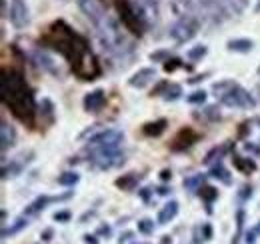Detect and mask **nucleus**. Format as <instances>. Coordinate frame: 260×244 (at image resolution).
Wrapping results in <instances>:
<instances>
[{"instance_id": "obj_1", "label": "nucleus", "mask_w": 260, "mask_h": 244, "mask_svg": "<svg viewBox=\"0 0 260 244\" xmlns=\"http://www.w3.org/2000/svg\"><path fill=\"white\" fill-rule=\"evenodd\" d=\"M40 40L44 46L54 48L64 56L66 62L70 64V70L80 82H92L102 74V68L94 52L90 50L88 40L82 34L72 30L64 20H54Z\"/></svg>"}, {"instance_id": "obj_2", "label": "nucleus", "mask_w": 260, "mask_h": 244, "mask_svg": "<svg viewBox=\"0 0 260 244\" xmlns=\"http://www.w3.org/2000/svg\"><path fill=\"white\" fill-rule=\"evenodd\" d=\"M0 96L2 104L22 122L24 126L34 128L36 124V100L26 84V78L20 70L2 68V84H0Z\"/></svg>"}, {"instance_id": "obj_3", "label": "nucleus", "mask_w": 260, "mask_h": 244, "mask_svg": "<svg viewBox=\"0 0 260 244\" xmlns=\"http://www.w3.org/2000/svg\"><path fill=\"white\" fill-rule=\"evenodd\" d=\"M76 2H78V8L84 12V16L96 28L102 44L110 52L120 54V56L132 52V46L128 44V40L124 38V34L120 30V24L108 14L104 0H76Z\"/></svg>"}, {"instance_id": "obj_4", "label": "nucleus", "mask_w": 260, "mask_h": 244, "mask_svg": "<svg viewBox=\"0 0 260 244\" xmlns=\"http://www.w3.org/2000/svg\"><path fill=\"white\" fill-rule=\"evenodd\" d=\"M212 92L216 94V98L222 104H226L230 108H252L254 106V98L250 96V92L244 90L240 84H236L232 80L216 82L212 86Z\"/></svg>"}, {"instance_id": "obj_5", "label": "nucleus", "mask_w": 260, "mask_h": 244, "mask_svg": "<svg viewBox=\"0 0 260 244\" xmlns=\"http://www.w3.org/2000/svg\"><path fill=\"white\" fill-rule=\"evenodd\" d=\"M88 154H90V162L100 170H110L124 164V152L120 150V144L88 146Z\"/></svg>"}, {"instance_id": "obj_6", "label": "nucleus", "mask_w": 260, "mask_h": 244, "mask_svg": "<svg viewBox=\"0 0 260 244\" xmlns=\"http://www.w3.org/2000/svg\"><path fill=\"white\" fill-rule=\"evenodd\" d=\"M114 8L118 10V16L122 20V24L126 26V30L132 32L134 36H142V32L146 28V24L142 22V18L138 16L134 4L130 0H112Z\"/></svg>"}, {"instance_id": "obj_7", "label": "nucleus", "mask_w": 260, "mask_h": 244, "mask_svg": "<svg viewBox=\"0 0 260 244\" xmlns=\"http://www.w3.org/2000/svg\"><path fill=\"white\" fill-rule=\"evenodd\" d=\"M196 28H198V22H196L194 18H180L178 22H174L170 26V36L178 44H184V42L192 40L196 36Z\"/></svg>"}, {"instance_id": "obj_8", "label": "nucleus", "mask_w": 260, "mask_h": 244, "mask_svg": "<svg viewBox=\"0 0 260 244\" xmlns=\"http://www.w3.org/2000/svg\"><path fill=\"white\" fill-rule=\"evenodd\" d=\"M10 24L14 28H26L30 22V14H28V6L24 0H10V8H8V16Z\"/></svg>"}, {"instance_id": "obj_9", "label": "nucleus", "mask_w": 260, "mask_h": 244, "mask_svg": "<svg viewBox=\"0 0 260 244\" xmlns=\"http://www.w3.org/2000/svg\"><path fill=\"white\" fill-rule=\"evenodd\" d=\"M198 140H200V134H198L196 130H192V128L184 126V128H180V130L176 132V136L170 140V150L182 152V150L190 148L192 144H196Z\"/></svg>"}, {"instance_id": "obj_10", "label": "nucleus", "mask_w": 260, "mask_h": 244, "mask_svg": "<svg viewBox=\"0 0 260 244\" xmlns=\"http://www.w3.org/2000/svg\"><path fill=\"white\" fill-rule=\"evenodd\" d=\"M156 4H158L156 0H134V8L146 26H152L158 20V6Z\"/></svg>"}, {"instance_id": "obj_11", "label": "nucleus", "mask_w": 260, "mask_h": 244, "mask_svg": "<svg viewBox=\"0 0 260 244\" xmlns=\"http://www.w3.org/2000/svg\"><path fill=\"white\" fill-rule=\"evenodd\" d=\"M124 140V134L116 128H106V130H100L98 134L90 136L88 140V146H100V144H122Z\"/></svg>"}, {"instance_id": "obj_12", "label": "nucleus", "mask_w": 260, "mask_h": 244, "mask_svg": "<svg viewBox=\"0 0 260 244\" xmlns=\"http://www.w3.org/2000/svg\"><path fill=\"white\" fill-rule=\"evenodd\" d=\"M104 104H106V94H104V90H100V88L94 92H88L84 96V110L90 112V114L100 112L104 108Z\"/></svg>"}, {"instance_id": "obj_13", "label": "nucleus", "mask_w": 260, "mask_h": 244, "mask_svg": "<svg viewBox=\"0 0 260 244\" xmlns=\"http://www.w3.org/2000/svg\"><path fill=\"white\" fill-rule=\"evenodd\" d=\"M72 194L70 192H66L62 196H38L36 200H32L28 206H26V210H24V216L28 214V216H32V214H38L46 204H50V202H58V200H66V198H70Z\"/></svg>"}, {"instance_id": "obj_14", "label": "nucleus", "mask_w": 260, "mask_h": 244, "mask_svg": "<svg viewBox=\"0 0 260 244\" xmlns=\"http://www.w3.org/2000/svg\"><path fill=\"white\" fill-rule=\"evenodd\" d=\"M156 78V70L154 68H140L136 74H132L128 84L132 88H144L146 84H150Z\"/></svg>"}, {"instance_id": "obj_15", "label": "nucleus", "mask_w": 260, "mask_h": 244, "mask_svg": "<svg viewBox=\"0 0 260 244\" xmlns=\"http://www.w3.org/2000/svg\"><path fill=\"white\" fill-rule=\"evenodd\" d=\"M32 60L36 66H40L42 70H46V72H50V74H54V76H58L60 74V70L56 68V64L54 60L44 52V50H34L32 52Z\"/></svg>"}, {"instance_id": "obj_16", "label": "nucleus", "mask_w": 260, "mask_h": 244, "mask_svg": "<svg viewBox=\"0 0 260 244\" xmlns=\"http://www.w3.org/2000/svg\"><path fill=\"white\" fill-rule=\"evenodd\" d=\"M14 142H16V132H14V128H12L8 122L2 120V124H0V144H2V152H6L8 148H12Z\"/></svg>"}, {"instance_id": "obj_17", "label": "nucleus", "mask_w": 260, "mask_h": 244, "mask_svg": "<svg viewBox=\"0 0 260 244\" xmlns=\"http://www.w3.org/2000/svg\"><path fill=\"white\" fill-rule=\"evenodd\" d=\"M166 126H168V120L166 118H158V120L154 122H146L144 126H142V132L146 134V136H160L164 130H166Z\"/></svg>"}, {"instance_id": "obj_18", "label": "nucleus", "mask_w": 260, "mask_h": 244, "mask_svg": "<svg viewBox=\"0 0 260 244\" xmlns=\"http://www.w3.org/2000/svg\"><path fill=\"white\" fill-rule=\"evenodd\" d=\"M232 164H234L236 170H240V172H244V174H250V172L256 170V162H254V160L242 158V156H238V154H232Z\"/></svg>"}, {"instance_id": "obj_19", "label": "nucleus", "mask_w": 260, "mask_h": 244, "mask_svg": "<svg viewBox=\"0 0 260 244\" xmlns=\"http://www.w3.org/2000/svg\"><path fill=\"white\" fill-rule=\"evenodd\" d=\"M22 168H24L22 158H16V160H12V162H10V166H8V164H4V166H2V178H4V180L14 178V176H18V174L22 172Z\"/></svg>"}, {"instance_id": "obj_20", "label": "nucleus", "mask_w": 260, "mask_h": 244, "mask_svg": "<svg viewBox=\"0 0 260 244\" xmlns=\"http://www.w3.org/2000/svg\"><path fill=\"white\" fill-rule=\"evenodd\" d=\"M226 46L232 52H250L254 48V42L248 38H234V40H228Z\"/></svg>"}, {"instance_id": "obj_21", "label": "nucleus", "mask_w": 260, "mask_h": 244, "mask_svg": "<svg viewBox=\"0 0 260 244\" xmlns=\"http://www.w3.org/2000/svg\"><path fill=\"white\" fill-rule=\"evenodd\" d=\"M230 150V142H224V144H220V146H214L210 152L204 156V164H212V162H220L222 160V156Z\"/></svg>"}, {"instance_id": "obj_22", "label": "nucleus", "mask_w": 260, "mask_h": 244, "mask_svg": "<svg viewBox=\"0 0 260 244\" xmlns=\"http://www.w3.org/2000/svg\"><path fill=\"white\" fill-rule=\"evenodd\" d=\"M176 214H178V202L172 200V202H168L162 210L158 212V224H168Z\"/></svg>"}, {"instance_id": "obj_23", "label": "nucleus", "mask_w": 260, "mask_h": 244, "mask_svg": "<svg viewBox=\"0 0 260 244\" xmlns=\"http://www.w3.org/2000/svg\"><path fill=\"white\" fill-rule=\"evenodd\" d=\"M198 194L202 196V200H206V210H208V212H212L210 204H212V200H216V198H218V190H216V188H212V186H202V188L198 190Z\"/></svg>"}, {"instance_id": "obj_24", "label": "nucleus", "mask_w": 260, "mask_h": 244, "mask_svg": "<svg viewBox=\"0 0 260 244\" xmlns=\"http://www.w3.org/2000/svg\"><path fill=\"white\" fill-rule=\"evenodd\" d=\"M140 182V176L138 174H126L122 178L116 180V186L122 188V190H134V186Z\"/></svg>"}, {"instance_id": "obj_25", "label": "nucleus", "mask_w": 260, "mask_h": 244, "mask_svg": "<svg viewBox=\"0 0 260 244\" xmlns=\"http://www.w3.org/2000/svg\"><path fill=\"white\" fill-rule=\"evenodd\" d=\"M204 174H194V176H188L186 180H184V188L186 190H190V192H198L202 186H204Z\"/></svg>"}, {"instance_id": "obj_26", "label": "nucleus", "mask_w": 260, "mask_h": 244, "mask_svg": "<svg viewBox=\"0 0 260 244\" xmlns=\"http://www.w3.org/2000/svg\"><path fill=\"white\" fill-rule=\"evenodd\" d=\"M26 226H28V220L22 216V218H18L10 228H4V230H2V236H4V238H8V236H12V234L20 232V230H22V228H26Z\"/></svg>"}, {"instance_id": "obj_27", "label": "nucleus", "mask_w": 260, "mask_h": 244, "mask_svg": "<svg viewBox=\"0 0 260 244\" xmlns=\"http://www.w3.org/2000/svg\"><path fill=\"white\" fill-rule=\"evenodd\" d=\"M210 176H212V178H220V180H222L224 184H230V178H228L230 174H228L226 170H224V166H222L220 162L212 166V170H210Z\"/></svg>"}, {"instance_id": "obj_28", "label": "nucleus", "mask_w": 260, "mask_h": 244, "mask_svg": "<svg viewBox=\"0 0 260 244\" xmlns=\"http://www.w3.org/2000/svg\"><path fill=\"white\" fill-rule=\"evenodd\" d=\"M164 100H178L182 96V88L178 84H168L166 90H164Z\"/></svg>"}, {"instance_id": "obj_29", "label": "nucleus", "mask_w": 260, "mask_h": 244, "mask_svg": "<svg viewBox=\"0 0 260 244\" xmlns=\"http://www.w3.org/2000/svg\"><path fill=\"white\" fill-rule=\"evenodd\" d=\"M206 52H208V50H206V46H204V44H198V46H194V48H190V50H188V58H190L192 62H198L200 58H204V56H206Z\"/></svg>"}, {"instance_id": "obj_30", "label": "nucleus", "mask_w": 260, "mask_h": 244, "mask_svg": "<svg viewBox=\"0 0 260 244\" xmlns=\"http://www.w3.org/2000/svg\"><path fill=\"white\" fill-rule=\"evenodd\" d=\"M78 180H80V176L76 172H64L62 176H58V184L60 186H74Z\"/></svg>"}, {"instance_id": "obj_31", "label": "nucleus", "mask_w": 260, "mask_h": 244, "mask_svg": "<svg viewBox=\"0 0 260 244\" xmlns=\"http://www.w3.org/2000/svg\"><path fill=\"white\" fill-rule=\"evenodd\" d=\"M138 230H140L142 234H152V230H154V222L148 220V218H144V220L138 222Z\"/></svg>"}, {"instance_id": "obj_32", "label": "nucleus", "mask_w": 260, "mask_h": 244, "mask_svg": "<svg viewBox=\"0 0 260 244\" xmlns=\"http://www.w3.org/2000/svg\"><path fill=\"white\" fill-rule=\"evenodd\" d=\"M190 104H202L204 100H206V92L204 90H194L188 98H186Z\"/></svg>"}, {"instance_id": "obj_33", "label": "nucleus", "mask_w": 260, "mask_h": 244, "mask_svg": "<svg viewBox=\"0 0 260 244\" xmlns=\"http://www.w3.org/2000/svg\"><path fill=\"white\" fill-rule=\"evenodd\" d=\"M182 66V60L180 58H168V60L164 62V70L166 72H174L176 68H180Z\"/></svg>"}, {"instance_id": "obj_34", "label": "nucleus", "mask_w": 260, "mask_h": 244, "mask_svg": "<svg viewBox=\"0 0 260 244\" xmlns=\"http://www.w3.org/2000/svg\"><path fill=\"white\" fill-rule=\"evenodd\" d=\"M170 58V50H158V52H152L150 54V60L152 62H166Z\"/></svg>"}, {"instance_id": "obj_35", "label": "nucleus", "mask_w": 260, "mask_h": 244, "mask_svg": "<svg viewBox=\"0 0 260 244\" xmlns=\"http://www.w3.org/2000/svg\"><path fill=\"white\" fill-rule=\"evenodd\" d=\"M204 118H208V120H218L220 114L216 112V106H208V108L204 110Z\"/></svg>"}, {"instance_id": "obj_36", "label": "nucleus", "mask_w": 260, "mask_h": 244, "mask_svg": "<svg viewBox=\"0 0 260 244\" xmlns=\"http://www.w3.org/2000/svg\"><path fill=\"white\" fill-rule=\"evenodd\" d=\"M238 196H240L242 200H246L248 196H252V186H248V184H246V186H242V188H240V194H238Z\"/></svg>"}, {"instance_id": "obj_37", "label": "nucleus", "mask_w": 260, "mask_h": 244, "mask_svg": "<svg viewBox=\"0 0 260 244\" xmlns=\"http://www.w3.org/2000/svg\"><path fill=\"white\" fill-rule=\"evenodd\" d=\"M200 232H202V240H208V238L212 236V228H210V224H202Z\"/></svg>"}, {"instance_id": "obj_38", "label": "nucleus", "mask_w": 260, "mask_h": 244, "mask_svg": "<svg viewBox=\"0 0 260 244\" xmlns=\"http://www.w3.org/2000/svg\"><path fill=\"white\" fill-rule=\"evenodd\" d=\"M68 218H70V212H56L54 214V220H56V222H66Z\"/></svg>"}, {"instance_id": "obj_39", "label": "nucleus", "mask_w": 260, "mask_h": 244, "mask_svg": "<svg viewBox=\"0 0 260 244\" xmlns=\"http://www.w3.org/2000/svg\"><path fill=\"white\" fill-rule=\"evenodd\" d=\"M98 234H102V236H110V228H108V226H100V228H98Z\"/></svg>"}, {"instance_id": "obj_40", "label": "nucleus", "mask_w": 260, "mask_h": 244, "mask_svg": "<svg viewBox=\"0 0 260 244\" xmlns=\"http://www.w3.org/2000/svg\"><path fill=\"white\" fill-rule=\"evenodd\" d=\"M254 236H256V232L252 230V232H248L246 234V244H254Z\"/></svg>"}, {"instance_id": "obj_41", "label": "nucleus", "mask_w": 260, "mask_h": 244, "mask_svg": "<svg viewBox=\"0 0 260 244\" xmlns=\"http://www.w3.org/2000/svg\"><path fill=\"white\" fill-rule=\"evenodd\" d=\"M84 240H86V244H98L96 236H90V234H86V236H84Z\"/></svg>"}, {"instance_id": "obj_42", "label": "nucleus", "mask_w": 260, "mask_h": 244, "mask_svg": "<svg viewBox=\"0 0 260 244\" xmlns=\"http://www.w3.org/2000/svg\"><path fill=\"white\" fill-rule=\"evenodd\" d=\"M128 238H132V232H124V234H120V240H118V242H120V244L126 242Z\"/></svg>"}, {"instance_id": "obj_43", "label": "nucleus", "mask_w": 260, "mask_h": 244, "mask_svg": "<svg viewBox=\"0 0 260 244\" xmlns=\"http://www.w3.org/2000/svg\"><path fill=\"white\" fill-rule=\"evenodd\" d=\"M148 192H150L148 188H142V190H140V196H142L144 200H148V198H150V194H148Z\"/></svg>"}, {"instance_id": "obj_44", "label": "nucleus", "mask_w": 260, "mask_h": 244, "mask_svg": "<svg viewBox=\"0 0 260 244\" xmlns=\"http://www.w3.org/2000/svg\"><path fill=\"white\" fill-rule=\"evenodd\" d=\"M52 238V230H44L42 232V240H50Z\"/></svg>"}, {"instance_id": "obj_45", "label": "nucleus", "mask_w": 260, "mask_h": 244, "mask_svg": "<svg viewBox=\"0 0 260 244\" xmlns=\"http://www.w3.org/2000/svg\"><path fill=\"white\" fill-rule=\"evenodd\" d=\"M170 176H172L170 170H162V172H160V178H162V180H170Z\"/></svg>"}, {"instance_id": "obj_46", "label": "nucleus", "mask_w": 260, "mask_h": 244, "mask_svg": "<svg viewBox=\"0 0 260 244\" xmlns=\"http://www.w3.org/2000/svg\"><path fill=\"white\" fill-rule=\"evenodd\" d=\"M158 194H160V196H166V194H168V188H166V186H160V188H158Z\"/></svg>"}, {"instance_id": "obj_47", "label": "nucleus", "mask_w": 260, "mask_h": 244, "mask_svg": "<svg viewBox=\"0 0 260 244\" xmlns=\"http://www.w3.org/2000/svg\"><path fill=\"white\" fill-rule=\"evenodd\" d=\"M254 232H256V234H260V224L256 226V228H254Z\"/></svg>"}, {"instance_id": "obj_48", "label": "nucleus", "mask_w": 260, "mask_h": 244, "mask_svg": "<svg viewBox=\"0 0 260 244\" xmlns=\"http://www.w3.org/2000/svg\"><path fill=\"white\" fill-rule=\"evenodd\" d=\"M256 122H258V124H260V118H258V120H256Z\"/></svg>"}, {"instance_id": "obj_49", "label": "nucleus", "mask_w": 260, "mask_h": 244, "mask_svg": "<svg viewBox=\"0 0 260 244\" xmlns=\"http://www.w3.org/2000/svg\"><path fill=\"white\" fill-rule=\"evenodd\" d=\"M156 2H160V0H156Z\"/></svg>"}, {"instance_id": "obj_50", "label": "nucleus", "mask_w": 260, "mask_h": 244, "mask_svg": "<svg viewBox=\"0 0 260 244\" xmlns=\"http://www.w3.org/2000/svg\"><path fill=\"white\" fill-rule=\"evenodd\" d=\"M258 72H260V68H258Z\"/></svg>"}]
</instances>
